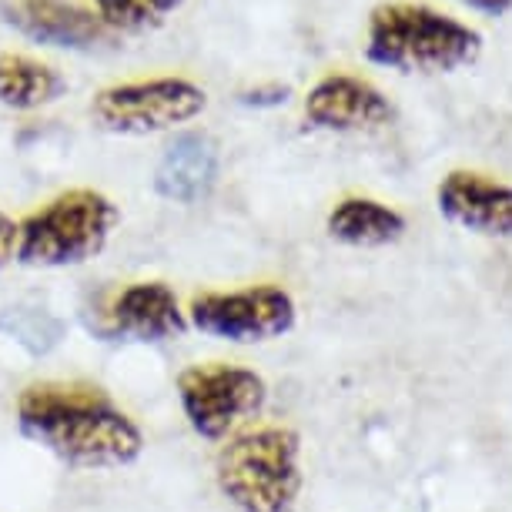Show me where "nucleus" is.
I'll list each match as a JSON object with an SVG mask.
<instances>
[{"label": "nucleus", "instance_id": "9b49d317", "mask_svg": "<svg viewBox=\"0 0 512 512\" xmlns=\"http://www.w3.org/2000/svg\"><path fill=\"white\" fill-rule=\"evenodd\" d=\"M0 17L14 31L47 47L84 51L108 37L101 17L84 11L77 0H0Z\"/></svg>", "mask_w": 512, "mask_h": 512}, {"label": "nucleus", "instance_id": "1a4fd4ad", "mask_svg": "<svg viewBox=\"0 0 512 512\" xmlns=\"http://www.w3.org/2000/svg\"><path fill=\"white\" fill-rule=\"evenodd\" d=\"M305 121L318 131H375L392 121L389 98L355 74H325L305 98Z\"/></svg>", "mask_w": 512, "mask_h": 512}, {"label": "nucleus", "instance_id": "f03ea898", "mask_svg": "<svg viewBox=\"0 0 512 512\" xmlns=\"http://www.w3.org/2000/svg\"><path fill=\"white\" fill-rule=\"evenodd\" d=\"M215 482L238 512H292L305 486L302 436L288 425H245L221 442Z\"/></svg>", "mask_w": 512, "mask_h": 512}, {"label": "nucleus", "instance_id": "f257e3e1", "mask_svg": "<svg viewBox=\"0 0 512 512\" xmlns=\"http://www.w3.org/2000/svg\"><path fill=\"white\" fill-rule=\"evenodd\" d=\"M24 439L71 469H128L144 456V429L88 382H31L14 399Z\"/></svg>", "mask_w": 512, "mask_h": 512}, {"label": "nucleus", "instance_id": "2eb2a0df", "mask_svg": "<svg viewBox=\"0 0 512 512\" xmlns=\"http://www.w3.org/2000/svg\"><path fill=\"white\" fill-rule=\"evenodd\" d=\"M104 27L114 31H148L158 27L171 11H178L181 0H94Z\"/></svg>", "mask_w": 512, "mask_h": 512}, {"label": "nucleus", "instance_id": "ddd939ff", "mask_svg": "<svg viewBox=\"0 0 512 512\" xmlns=\"http://www.w3.org/2000/svg\"><path fill=\"white\" fill-rule=\"evenodd\" d=\"M325 228H328V235L335 241H342V245L382 248V245H392V241L402 238L405 218L395 208L382 205V201L352 195V198H342L332 211H328Z\"/></svg>", "mask_w": 512, "mask_h": 512}, {"label": "nucleus", "instance_id": "f3484780", "mask_svg": "<svg viewBox=\"0 0 512 512\" xmlns=\"http://www.w3.org/2000/svg\"><path fill=\"white\" fill-rule=\"evenodd\" d=\"M14 251H17V221L0 211V268L11 262Z\"/></svg>", "mask_w": 512, "mask_h": 512}, {"label": "nucleus", "instance_id": "6e6552de", "mask_svg": "<svg viewBox=\"0 0 512 512\" xmlns=\"http://www.w3.org/2000/svg\"><path fill=\"white\" fill-rule=\"evenodd\" d=\"M188 332V315L178 302V292L168 282L144 278L124 285L104 312L101 335L124 342H175Z\"/></svg>", "mask_w": 512, "mask_h": 512}, {"label": "nucleus", "instance_id": "7ed1b4c3", "mask_svg": "<svg viewBox=\"0 0 512 512\" xmlns=\"http://www.w3.org/2000/svg\"><path fill=\"white\" fill-rule=\"evenodd\" d=\"M482 54L476 27L425 4H379L365 31V57L402 74H452Z\"/></svg>", "mask_w": 512, "mask_h": 512}, {"label": "nucleus", "instance_id": "dca6fc26", "mask_svg": "<svg viewBox=\"0 0 512 512\" xmlns=\"http://www.w3.org/2000/svg\"><path fill=\"white\" fill-rule=\"evenodd\" d=\"M288 98V88L285 84H268V88H255V91H245L241 94V104L248 108H275Z\"/></svg>", "mask_w": 512, "mask_h": 512}, {"label": "nucleus", "instance_id": "20e7f679", "mask_svg": "<svg viewBox=\"0 0 512 512\" xmlns=\"http://www.w3.org/2000/svg\"><path fill=\"white\" fill-rule=\"evenodd\" d=\"M121 221L118 205L94 188H71L17 221L14 258L31 268H74L98 258Z\"/></svg>", "mask_w": 512, "mask_h": 512}, {"label": "nucleus", "instance_id": "9d476101", "mask_svg": "<svg viewBox=\"0 0 512 512\" xmlns=\"http://www.w3.org/2000/svg\"><path fill=\"white\" fill-rule=\"evenodd\" d=\"M442 218L482 238H512V185L479 171H449L436 191Z\"/></svg>", "mask_w": 512, "mask_h": 512}, {"label": "nucleus", "instance_id": "0eeeda50", "mask_svg": "<svg viewBox=\"0 0 512 512\" xmlns=\"http://www.w3.org/2000/svg\"><path fill=\"white\" fill-rule=\"evenodd\" d=\"M205 108L208 94L188 77H148L98 91L91 118L111 134H158L195 121Z\"/></svg>", "mask_w": 512, "mask_h": 512}, {"label": "nucleus", "instance_id": "4468645a", "mask_svg": "<svg viewBox=\"0 0 512 512\" xmlns=\"http://www.w3.org/2000/svg\"><path fill=\"white\" fill-rule=\"evenodd\" d=\"M67 91L64 77L51 64L27 54H0V104L11 111H37Z\"/></svg>", "mask_w": 512, "mask_h": 512}, {"label": "nucleus", "instance_id": "a211bd4d", "mask_svg": "<svg viewBox=\"0 0 512 512\" xmlns=\"http://www.w3.org/2000/svg\"><path fill=\"white\" fill-rule=\"evenodd\" d=\"M462 4L479 14H489V17H502L506 11H512V0H462Z\"/></svg>", "mask_w": 512, "mask_h": 512}, {"label": "nucleus", "instance_id": "39448f33", "mask_svg": "<svg viewBox=\"0 0 512 512\" xmlns=\"http://www.w3.org/2000/svg\"><path fill=\"white\" fill-rule=\"evenodd\" d=\"M188 429L205 442H225L268 402V382L238 362H195L175 379Z\"/></svg>", "mask_w": 512, "mask_h": 512}, {"label": "nucleus", "instance_id": "f8f14e48", "mask_svg": "<svg viewBox=\"0 0 512 512\" xmlns=\"http://www.w3.org/2000/svg\"><path fill=\"white\" fill-rule=\"evenodd\" d=\"M218 144L201 131H181L161 151L154 191L175 205H198L218 181Z\"/></svg>", "mask_w": 512, "mask_h": 512}, {"label": "nucleus", "instance_id": "423d86ee", "mask_svg": "<svg viewBox=\"0 0 512 512\" xmlns=\"http://www.w3.org/2000/svg\"><path fill=\"white\" fill-rule=\"evenodd\" d=\"M188 328L228 345H265L288 335L298 322L295 298L282 285L208 288L191 295Z\"/></svg>", "mask_w": 512, "mask_h": 512}]
</instances>
